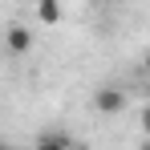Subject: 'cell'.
<instances>
[{
  "label": "cell",
  "mask_w": 150,
  "mask_h": 150,
  "mask_svg": "<svg viewBox=\"0 0 150 150\" xmlns=\"http://www.w3.org/2000/svg\"><path fill=\"white\" fill-rule=\"evenodd\" d=\"M93 105H98V114H122L126 110V93L118 85H101L93 93Z\"/></svg>",
  "instance_id": "6da1fadb"
},
{
  "label": "cell",
  "mask_w": 150,
  "mask_h": 150,
  "mask_svg": "<svg viewBox=\"0 0 150 150\" xmlns=\"http://www.w3.org/2000/svg\"><path fill=\"white\" fill-rule=\"evenodd\" d=\"M4 45H8V53H28L33 49V33L25 25H8L4 28Z\"/></svg>",
  "instance_id": "7a4b0ae2"
},
{
  "label": "cell",
  "mask_w": 150,
  "mask_h": 150,
  "mask_svg": "<svg viewBox=\"0 0 150 150\" xmlns=\"http://www.w3.org/2000/svg\"><path fill=\"white\" fill-rule=\"evenodd\" d=\"M33 150H73V138L61 134V130H41V138H37Z\"/></svg>",
  "instance_id": "3957f363"
},
{
  "label": "cell",
  "mask_w": 150,
  "mask_h": 150,
  "mask_svg": "<svg viewBox=\"0 0 150 150\" xmlns=\"http://www.w3.org/2000/svg\"><path fill=\"white\" fill-rule=\"evenodd\" d=\"M61 12H65V8H61L57 0H41V4H37V21H41V25H57Z\"/></svg>",
  "instance_id": "277c9868"
},
{
  "label": "cell",
  "mask_w": 150,
  "mask_h": 150,
  "mask_svg": "<svg viewBox=\"0 0 150 150\" xmlns=\"http://www.w3.org/2000/svg\"><path fill=\"white\" fill-rule=\"evenodd\" d=\"M0 150H16V146H8V142H0Z\"/></svg>",
  "instance_id": "5b68a950"
}]
</instances>
